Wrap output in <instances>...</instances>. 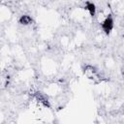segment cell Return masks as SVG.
Wrapping results in <instances>:
<instances>
[{"mask_svg": "<svg viewBox=\"0 0 124 124\" xmlns=\"http://www.w3.org/2000/svg\"><path fill=\"white\" fill-rule=\"evenodd\" d=\"M18 22L21 25H31L33 23V18L28 15H23L19 17Z\"/></svg>", "mask_w": 124, "mask_h": 124, "instance_id": "4", "label": "cell"}, {"mask_svg": "<svg viewBox=\"0 0 124 124\" xmlns=\"http://www.w3.org/2000/svg\"><path fill=\"white\" fill-rule=\"evenodd\" d=\"M85 9L88 11V13L91 16H95V15H96V6H95L94 3L87 1L85 3Z\"/></svg>", "mask_w": 124, "mask_h": 124, "instance_id": "5", "label": "cell"}, {"mask_svg": "<svg viewBox=\"0 0 124 124\" xmlns=\"http://www.w3.org/2000/svg\"><path fill=\"white\" fill-rule=\"evenodd\" d=\"M83 73L86 76V78L90 80H92L94 83H99L102 81V78L100 74L98 73L97 69L91 65H86L83 69Z\"/></svg>", "mask_w": 124, "mask_h": 124, "instance_id": "1", "label": "cell"}, {"mask_svg": "<svg viewBox=\"0 0 124 124\" xmlns=\"http://www.w3.org/2000/svg\"><path fill=\"white\" fill-rule=\"evenodd\" d=\"M36 98H37V100H38L41 104H43L45 107L49 108V101H48V98H47L46 95H45V94L42 93V92H38V93H36Z\"/></svg>", "mask_w": 124, "mask_h": 124, "instance_id": "3", "label": "cell"}, {"mask_svg": "<svg viewBox=\"0 0 124 124\" xmlns=\"http://www.w3.org/2000/svg\"><path fill=\"white\" fill-rule=\"evenodd\" d=\"M112 28H113V18L110 15H108L102 22V29L107 35H108L111 32Z\"/></svg>", "mask_w": 124, "mask_h": 124, "instance_id": "2", "label": "cell"}]
</instances>
